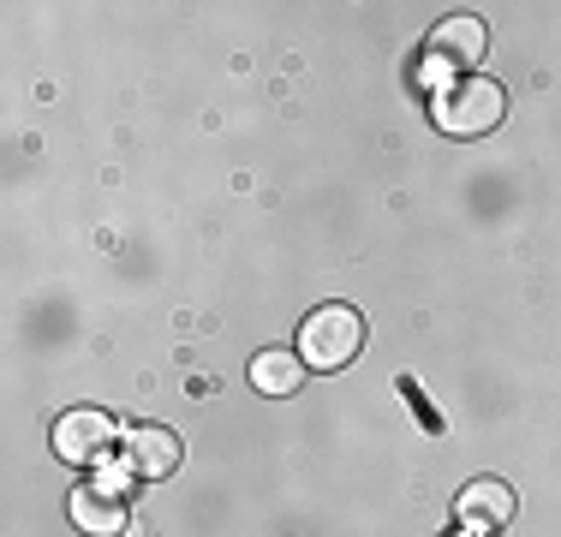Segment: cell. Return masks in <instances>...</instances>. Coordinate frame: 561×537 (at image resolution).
<instances>
[{"label": "cell", "instance_id": "3", "mask_svg": "<svg viewBox=\"0 0 561 537\" xmlns=\"http://www.w3.org/2000/svg\"><path fill=\"white\" fill-rule=\"evenodd\" d=\"M484 48H490V31H484V19H472V12H454V19H443L431 36H424V60L443 66V72H460V78L478 72Z\"/></svg>", "mask_w": 561, "mask_h": 537}, {"label": "cell", "instance_id": "4", "mask_svg": "<svg viewBox=\"0 0 561 537\" xmlns=\"http://www.w3.org/2000/svg\"><path fill=\"white\" fill-rule=\"evenodd\" d=\"M108 442H114V419L102 407H72L55 424V454L66 466H102L108 460Z\"/></svg>", "mask_w": 561, "mask_h": 537}, {"label": "cell", "instance_id": "6", "mask_svg": "<svg viewBox=\"0 0 561 537\" xmlns=\"http://www.w3.org/2000/svg\"><path fill=\"white\" fill-rule=\"evenodd\" d=\"M119 460H126V472H138V478H168L173 466H180V436L162 430V424H131Z\"/></svg>", "mask_w": 561, "mask_h": 537}, {"label": "cell", "instance_id": "5", "mask_svg": "<svg viewBox=\"0 0 561 537\" xmlns=\"http://www.w3.org/2000/svg\"><path fill=\"white\" fill-rule=\"evenodd\" d=\"M72 526L84 537H119V526H126V483L119 478H96V483H78L72 490Z\"/></svg>", "mask_w": 561, "mask_h": 537}, {"label": "cell", "instance_id": "8", "mask_svg": "<svg viewBox=\"0 0 561 537\" xmlns=\"http://www.w3.org/2000/svg\"><path fill=\"white\" fill-rule=\"evenodd\" d=\"M514 519V490H502V483H472V490L460 495V526H478V532H496Z\"/></svg>", "mask_w": 561, "mask_h": 537}, {"label": "cell", "instance_id": "7", "mask_svg": "<svg viewBox=\"0 0 561 537\" xmlns=\"http://www.w3.org/2000/svg\"><path fill=\"white\" fill-rule=\"evenodd\" d=\"M299 382H305V358L293 346H270V353L251 358V388L257 395L280 400V395H299Z\"/></svg>", "mask_w": 561, "mask_h": 537}, {"label": "cell", "instance_id": "1", "mask_svg": "<svg viewBox=\"0 0 561 537\" xmlns=\"http://www.w3.org/2000/svg\"><path fill=\"white\" fill-rule=\"evenodd\" d=\"M436 126L448 132V138H484V132H496L502 126V114H507V96H502V84L496 78H454V84L436 96Z\"/></svg>", "mask_w": 561, "mask_h": 537}, {"label": "cell", "instance_id": "2", "mask_svg": "<svg viewBox=\"0 0 561 537\" xmlns=\"http://www.w3.org/2000/svg\"><path fill=\"white\" fill-rule=\"evenodd\" d=\"M365 346V317L353 305H323V311L305 317L299 329V358L305 370H346Z\"/></svg>", "mask_w": 561, "mask_h": 537}, {"label": "cell", "instance_id": "9", "mask_svg": "<svg viewBox=\"0 0 561 537\" xmlns=\"http://www.w3.org/2000/svg\"><path fill=\"white\" fill-rule=\"evenodd\" d=\"M460 537H484V532H478V526H466V532H460Z\"/></svg>", "mask_w": 561, "mask_h": 537}]
</instances>
